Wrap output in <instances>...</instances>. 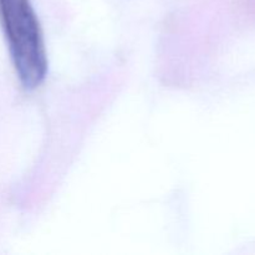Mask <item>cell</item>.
Listing matches in <instances>:
<instances>
[{"mask_svg": "<svg viewBox=\"0 0 255 255\" xmlns=\"http://www.w3.org/2000/svg\"><path fill=\"white\" fill-rule=\"evenodd\" d=\"M0 22L20 82L39 87L47 74L44 35L30 0H0Z\"/></svg>", "mask_w": 255, "mask_h": 255, "instance_id": "cell-1", "label": "cell"}]
</instances>
